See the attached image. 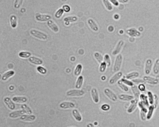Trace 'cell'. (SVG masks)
<instances>
[{
  "mask_svg": "<svg viewBox=\"0 0 159 127\" xmlns=\"http://www.w3.org/2000/svg\"><path fill=\"white\" fill-rule=\"evenodd\" d=\"M30 33L32 36L41 40L45 41L48 39V36L46 34L35 29L30 31Z\"/></svg>",
  "mask_w": 159,
  "mask_h": 127,
  "instance_id": "cell-1",
  "label": "cell"
},
{
  "mask_svg": "<svg viewBox=\"0 0 159 127\" xmlns=\"http://www.w3.org/2000/svg\"><path fill=\"white\" fill-rule=\"evenodd\" d=\"M123 59V56L121 54H118L116 57L113 67V71L114 72H119L121 69Z\"/></svg>",
  "mask_w": 159,
  "mask_h": 127,
  "instance_id": "cell-2",
  "label": "cell"
},
{
  "mask_svg": "<svg viewBox=\"0 0 159 127\" xmlns=\"http://www.w3.org/2000/svg\"><path fill=\"white\" fill-rule=\"evenodd\" d=\"M85 94L84 91L80 89H72L67 91L66 95L70 97H81L83 96Z\"/></svg>",
  "mask_w": 159,
  "mask_h": 127,
  "instance_id": "cell-3",
  "label": "cell"
},
{
  "mask_svg": "<svg viewBox=\"0 0 159 127\" xmlns=\"http://www.w3.org/2000/svg\"><path fill=\"white\" fill-rule=\"evenodd\" d=\"M144 82L146 83L152 85H157L159 83V79L156 78L149 76L148 75L143 77V79Z\"/></svg>",
  "mask_w": 159,
  "mask_h": 127,
  "instance_id": "cell-4",
  "label": "cell"
},
{
  "mask_svg": "<svg viewBox=\"0 0 159 127\" xmlns=\"http://www.w3.org/2000/svg\"><path fill=\"white\" fill-rule=\"evenodd\" d=\"M104 93L107 97L113 102H115L118 99L117 97L113 91L108 88H106L104 90Z\"/></svg>",
  "mask_w": 159,
  "mask_h": 127,
  "instance_id": "cell-5",
  "label": "cell"
},
{
  "mask_svg": "<svg viewBox=\"0 0 159 127\" xmlns=\"http://www.w3.org/2000/svg\"><path fill=\"white\" fill-rule=\"evenodd\" d=\"M126 33L129 36L132 38H137L141 36V33L136 28H131L127 29Z\"/></svg>",
  "mask_w": 159,
  "mask_h": 127,
  "instance_id": "cell-6",
  "label": "cell"
},
{
  "mask_svg": "<svg viewBox=\"0 0 159 127\" xmlns=\"http://www.w3.org/2000/svg\"><path fill=\"white\" fill-rule=\"evenodd\" d=\"M153 67L152 60L148 58L146 60L144 66V71L146 75H148L151 73Z\"/></svg>",
  "mask_w": 159,
  "mask_h": 127,
  "instance_id": "cell-7",
  "label": "cell"
},
{
  "mask_svg": "<svg viewBox=\"0 0 159 127\" xmlns=\"http://www.w3.org/2000/svg\"><path fill=\"white\" fill-rule=\"evenodd\" d=\"M35 18L37 21L39 22H45L51 20L52 17L50 15H43L38 13L35 15Z\"/></svg>",
  "mask_w": 159,
  "mask_h": 127,
  "instance_id": "cell-8",
  "label": "cell"
},
{
  "mask_svg": "<svg viewBox=\"0 0 159 127\" xmlns=\"http://www.w3.org/2000/svg\"><path fill=\"white\" fill-rule=\"evenodd\" d=\"M138 99L134 98L131 101V104L127 109V112L129 113H131L135 111L138 106Z\"/></svg>",
  "mask_w": 159,
  "mask_h": 127,
  "instance_id": "cell-9",
  "label": "cell"
},
{
  "mask_svg": "<svg viewBox=\"0 0 159 127\" xmlns=\"http://www.w3.org/2000/svg\"><path fill=\"white\" fill-rule=\"evenodd\" d=\"M124 43V41L122 40H121L119 41L116 45L115 48L113 50L112 55L113 56H115L118 55V54L121 52V49H122Z\"/></svg>",
  "mask_w": 159,
  "mask_h": 127,
  "instance_id": "cell-10",
  "label": "cell"
},
{
  "mask_svg": "<svg viewBox=\"0 0 159 127\" xmlns=\"http://www.w3.org/2000/svg\"><path fill=\"white\" fill-rule=\"evenodd\" d=\"M92 98L96 104L98 103L100 101L99 96L98 90L95 88H93L91 91Z\"/></svg>",
  "mask_w": 159,
  "mask_h": 127,
  "instance_id": "cell-11",
  "label": "cell"
},
{
  "mask_svg": "<svg viewBox=\"0 0 159 127\" xmlns=\"http://www.w3.org/2000/svg\"><path fill=\"white\" fill-rule=\"evenodd\" d=\"M123 75L122 72H116L115 74L110 78L109 81V83L111 85H112L115 84L119 81L120 78H121Z\"/></svg>",
  "mask_w": 159,
  "mask_h": 127,
  "instance_id": "cell-12",
  "label": "cell"
},
{
  "mask_svg": "<svg viewBox=\"0 0 159 127\" xmlns=\"http://www.w3.org/2000/svg\"><path fill=\"white\" fill-rule=\"evenodd\" d=\"M60 107L64 109H71L74 108L76 107L75 104L72 102L66 101L60 104Z\"/></svg>",
  "mask_w": 159,
  "mask_h": 127,
  "instance_id": "cell-13",
  "label": "cell"
},
{
  "mask_svg": "<svg viewBox=\"0 0 159 127\" xmlns=\"http://www.w3.org/2000/svg\"><path fill=\"white\" fill-rule=\"evenodd\" d=\"M87 23L89 26L92 31L97 32L99 31V28L98 25L93 20L89 18L87 20Z\"/></svg>",
  "mask_w": 159,
  "mask_h": 127,
  "instance_id": "cell-14",
  "label": "cell"
},
{
  "mask_svg": "<svg viewBox=\"0 0 159 127\" xmlns=\"http://www.w3.org/2000/svg\"><path fill=\"white\" fill-rule=\"evenodd\" d=\"M47 24L50 29L54 32L57 33L59 31V28L58 26L53 20H50L47 21Z\"/></svg>",
  "mask_w": 159,
  "mask_h": 127,
  "instance_id": "cell-15",
  "label": "cell"
},
{
  "mask_svg": "<svg viewBox=\"0 0 159 127\" xmlns=\"http://www.w3.org/2000/svg\"><path fill=\"white\" fill-rule=\"evenodd\" d=\"M4 101L9 109L11 110H14L15 109L16 107L15 104L13 102L11 98L9 97H6L4 98Z\"/></svg>",
  "mask_w": 159,
  "mask_h": 127,
  "instance_id": "cell-16",
  "label": "cell"
},
{
  "mask_svg": "<svg viewBox=\"0 0 159 127\" xmlns=\"http://www.w3.org/2000/svg\"><path fill=\"white\" fill-rule=\"evenodd\" d=\"M28 61L31 63L35 65H41L43 64L42 59L34 56H31L29 58Z\"/></svg>",
  "mask_w": 159,
  "mask_h": 127,
  "instance_id": "cell-17",
  "label": "cell"
},
{
  "mask_svg": "<svg viewBox=\"0 0 159 127\" xmlns=\"http://www.w3.org/2000/svg\"><path fill=\"white\" fill-rule=\"evenodd\" d=\"M78 18L75 16H71L65 17L64 18V20L65 22L66 25L68 26L71 23L77 22Z\"/></svg>",
  "mask_w": 159,
  "mask_h": 127,
  "instance_id": "cell-18",
  "label": "cell"
},
{
  "mask_svg": "<svg viewBox=\"0 0 159 127\" xmlns=\"http://www.w3.org/2000/svg\"><path fill=\"white\" fill-rule=\"evenodd\" d=\"M118 98L120 100L125 101H131L135 98L133 95L125 94H120Z\"/></svg>",
  "mask_w": 159,
  "mask_h": 127,
  "instance_id": "cell-19",
  "label": "cell"
},
{
  "mask_svg": "<svg viewBox=\"0 0 159 127\" xmlns=\"http://www.w3.org/2000/svg\"><path fill=\"white\" fill-rule=\"evenodd\" d=\"M26 113L25 111L23 110L14 111L9 114V117L12 118H15L21 117V116Z\"/></svg>",
  "mask_w": 159,
  "mask_h": 127,
  "instance_id": "cell-20",
  "label": "cell"
},
{
  "mask_svg": "<svg viewBox=\"0 0 159 127\" xmlns=\"http://www.w3.org/2000/svg\"><path fill=\"white\" fill-rule=\"evenodd\" d=\"M36 117L33 115H23L20 117L21 120L25 121H33L35 120Z\"/></svg>",
  "mask_w": 159,
  "mask_h": 127,
  "instance_id": "cell-21",
  "label": "cell"
},
{
  "mask_svg": "<svg viewBox=\"0 0 159 127\" xmlns=\"http://www.w3.org/2000/svg\"><path fill=\"white\" fill-rule=\"evenodd\" d=\"M155 109L154 105H150L148 108L146 114V120H150L152 118L154 110Z\"/></svg>",
  "mask_w": 159,
  "mask_h": 127,
  "instance_id": "cell-22",
  "label": "cell"
},
{
  "mask_svg": "<svg viewBox=\"0 0 159 127\" xmlns=\"http://www.w3.org/2000/svg\"><path fill=\"white\" fill-rule=\"evenodd\" d=\"M72 115L77 122H80L82 120V117L81 114L77 109H74L72 111Z\"/></svg>",
  "mask_w": 159,
  "mask_h": 127,
  "instance_id": "cell-23",
  "label": "cell"
},
{
  "mask_svg": "<svg viewBox=\"0 0 159 127\" xmlns=\"http://www.w3.org/2000/svg\"><path fill=\"white\" fill-rule=\"evenodd\" d=\"M84 82V78L82 75L79 76L76 83L75 87L77 89H80L82 87Z\"/></svg>",
  "mask_w": 159,
  "mask_h": 127,
  "instance_id": "cell-24",
  "label": "cell"
},
{
  "mask_svg": "<svg viewBox=\"0 0 159 127\" xmlns=\"http://www.w3.org/2000/svg\"><path fill=\"white\" fill-rule=\"evenodd\" d=\"M14 102L18 103H25L28 101V99L24 96H15L12 98Z\"/></svg>",
  "mask_w": 159,
  "mask_h": 127,
  "instance_id": "cell-25",
  "label": "cell"
},
{
  "mask_svg": "<svg viewBox=\"0 0 159 127\" xmlns=\"http://www.w3.org/2000/svg\"><path fill=\"white\" fill-rule=\"evenodd\" d=\"M131 90L134 95V98L139 99L140 95V91L138 87L136 85L131 87Z\"/></svg>",
  "mask_w": 159,
  "mask_h": 127,
  "instance_id": "cell-26",
  "label": "cell"
},
{
  "mask_svg": "<svg viewBox=\"0 0 159 127\" xmlns=\"http://www.w3.org/2000/svg\"><path fill=\"white\" fill-rule=\"evenodd\" d=\"M10 22L11 27L13 28H16L18 25V18L16 16L12 15L10 17Z\"/></svg>",
  "mask_w": 159,
  "mask_h": 127,
  "instance_id": "cell-27",
  "label": "cell"
},
{
  "mask_svg": "<svg viewBox=\"0 0 159 127\" xmlns=\"http://www.w3.org/2000/svg\"><path fill=\"white\" fill-rule=\"evenodd\" d=\"M15 72L13 70H10L7 71L3 75L2 77V80L3 81L7 80L8 79L11 77L13 76Z\"/></svg>",
  "mask_w": 159,
  "mask_h": 127,
  "instance_id": "cell-28",
  "label": "cell"
},
{
  "mask_svg": "<svg viewBox=\"0 0 159 127\" xmlns=\"http://www.w3.org/2000/svg\"><path fill=\"white\" fill-rule=\"evenodd\" d=\"M140 74L137 72H133L130 73L126 75L125 78L127 79L132 80L138 78Z\"/></svg>",
  "mask_w": 159,
  "mask_h": 127,
  "instance_id": "cell-29",
  "label": "cell"
},
{
  "mask_svg": "<svg viewBox=\"0 0 159 127\" xmlns=\"http://www.w3.org/2000/svg\"><path fill=\"white\" fill-rule=\"evenodd\" d=\"M139 99L140 100V102L142 103L148 107H149L150 105L149 103L147 95H146L144 94H141L140 95Z\"/></svg>",
  "mask_w": 159,
  "mask_h": 127,
  "instance_id": "cell-30",
  "label": "cell"
},
{
  "mask_svg": "<svg viewBox=\"0 0 159 127\" xmlns=\"http://www.w3.org/2000/svg\"><path fill=\"white\" fill-rule=\"evenodd\" d=\"M152 70L155 74H158L159 73V58H157L155 61L153 65Z\"/></svg>",
  "mask_w": 159,
  "mask_h": 127,
  "instance_id": "cell-31",
  "label": "cell"
},
{
  "mask_svg": "<svg viewBox=\"0 0 159 127\" xmlns=\"http://www.w3.org/2000/svg\"><path fill=\"white\" fill-rule=\"evenodd\" d=\"M83 68L81 64H78L76 67L74 71V75L76 76H79L82 72Z\"/></svg>",
  "mask_w": 159,
  "mask_h": 127,
  "instance_id": "cell-32",
  "label": "cell"
},
{
  "mask_svg": "<svg viewBox=\"0 0 159 127\" xmlns=\"http://www.w3.org/2000/svg\"><path fill=\"white\" fill-rule=\"evenodd\" d=\"M31 55V53L27 51H21L18 54V56L20 57L23 58H29Z\"/></svg>",
  "mask_w": 159,
  "mask_h": 127,
  "instance_id": "cell-33",
  "label": "cell"
},
{
  "mask_svg": "<svg viewBox=\"0 0 159 127\" xmlns=\"http://www.w3.org/2000/svg\"><path fill=\"white\" fill-rule=\"evenodd\" d=\"M147 95L150 105H154V95H153L152 92L150 91H148Z\"/></svg>",
  "mask_w": 159,
  "mask_h": 127,
  "instance_id": "cell-34",
  "label": "cell"
},
{
  "mask_svg": "<svg viewBox=\"0 0 159 127\" xmlns=\"http://www.w3.org/2000/svg\"><path fill=\"white\" fill-rule=\"evenodd\" d=\"M94 58L99 63L101 64L104 61V57L100 53L96 52L94 54Z\"/></svg>",
  "mask_w": 159,
  "mask_h": 127,
  "instance_id": "cell-35",
  "label": "cell"
},
{
  "mask_svg": "<svg viewBox=\"0 0 159 127\" xmlns=\"http://www.w3.org/2000/svg\"><path fill=\"white\" fill-rule=\"evenodd\" d=\"M103 2L104 6L107 10L109 11L112 10L113 9V6L109 0H103Z\"/></svg>",
  "mask_w": 159,
  "mask_h": 127,
  "instance_id": "cell-36",
  "label": "cell"
},
{
  "mask_svg": "<svg viewBox=\"0 0 159 127\" xmlns=\"http://www.w3.org/2000/svg\"><path fill=\"white\" fill-rule=\"evenodd\" d=\"M117 84H118V86L123 91H125V92H127L129 91L128 86L123 83L121 80L118 81L117 82Z\"/></svg>",
  "mask_w": 159,
  "mask_h": 127,
  "instance_id": "cell-37",
  "label": "cell"
},
{
  "mask_svg": "<svg viewBox=\"0 0 159 127\" xmlns=\"http://www.w3.org/2000/svg\"><path fill=\"white\" fill-rule=\"evenodd\" d=\"M21 107L23 110L25 111L26 113L28 115H31L32 113V110H31L30 108L26 104H24L21 105Z\"/></svg>",
  "mask_w": 159,
  "mask_h": 127,
  "instance_id": "cell-38",
  "label": "cell"
},
{
  "mask_svg": "<svg viewBox=\"0 0 159 127\" xmlns=\"http://www.w3.org/2000/svg\"><path fill=\"white\" fill-rule=\"evenodd\" d=\"M121 80L127 86L131 87L134 85V84L132 81H131V80L127 79L126 78H126H122Z\"/></svg>",
  "mask_w": 159,
  "mask_h": 127,
  "instance_id": "cell-39",
  "label": "cell"
},
{
  "mask_svg": "<svg viewBox=\"0 0 159 127\" xmlns=\"http://www.w3.org/2000/svg\"><path fill=\"white\" fill-rule=\"evenodd\" d=\"M104 61L106 64L107 66L109 67L111 65V59L109 55L108 54H105L104 56Z\"/></svg>",
  "mask_w": 159,
  "mask_h": 127,
  "instance_id": "cell-40",
  "label": "cell"
},
{
  "mask_svg": "<svg viewBox=\"0 0 159 127\" xmlns=\"http://www.w3.org/2000/svg\"><path fill=\"white\" fill-rule=\"evenodd\" d=\"M64 11L62 8H60L59 9L57 10L55 14V17L56 18L59 19L64 14Z\"/></svg>",
  "mask_w": 159,
  "mask_h": 127,
  "instance_id": "cell-41",
  "label": "cell"
},
{
  "mask_svg": "<svg viewBox=\"0 0 159 127\" xmlns=\"http://www.w3.org/2000/svg\"><path fill=\"white\" fill-rule=\"evenodd\" d=\"M24 0H15L14 3V7L18 9L21 7L23 3Z\"/></svg>",
  "mask_w": 159,
  "mask_h": 127,
  "instance_id": "cell-42",
  "label": "cell"
},
{
  "mask_svg": "<svg viewBox=\"0 0 159 127\" xmlns=\"http://www.w3.org/2000/svg\"><path fill=\"white\" fill-rule=\"evenodd\" d=\"M107 65L106 63L104 61L100 64L99 67L100 72L101 73L104 72L106 69Z\"/></svg>",
  "mask_w": 159,
  "mask_h": 127,
  "instance_id": "cell-43",
  "label": "cell"
},
{
  "mask_svg": "<svg viewBox=\"0 0 159 127\" xmlns=\"http://www.w3.org/2000/svg\"><path fill=\"white\" fill-rule=\"evenodd\" d=\"M36 69L38 72L42 74H45L47 72L46 69L42 66H39Z\"/></svg>",
  "mask_w": 159,
  "mask_h": 127,
  "instance_id": "cell-44",
  "label": "cell"
},
{
  "mask_svg": "<svg viewBox=\"0 0 159 127\" xmlns=\"http://www.w3.org/2000/svg\"><path fill=\"white\" fill-rule=\"evenodd\" d=\"M146 112L140 111V116L142 120L145 121L146 120Z\"/></svg>",
  "mask_w": 159,
  "mask_h": 127,
  "instance_id": "cell-45",
  "label": "cell"
},
{
  "mask_svg": "<svg viewBox=\"0 0 159 127\" xmlns=\"http://www.w3.org/2000/svg\"><path fill=\"white\" fill-rule=\"evenodd\" d=\"M132 81L134 83V84L135 83L136 84H138V85L140 84L144 83L145 82L143 79H139L138 78L132 80Z\"/></svg>",
  "mask_w": 159,
  "mask_h": 127,
  "instance_id": "cell-46",
  "label": "cell"
},
{
  "mask_svg": "<svg viewBox=\"0 0 159 127\" xmlns=\"http://www.w3.org/2000/svg\"><path fill=\"white\" fill-rule=\"evenodd\" d=\"M154 105L155 108H156L157 105H158V101H159V98H158V97L157 96V95H156V94H155L154 95Z\"/></svg>",
  "mask_w": 159,
  "mask_h": 127,
  "instance_id": "cell-47",
  "label": "cell"
},
{
  "mask_svg": "<svg viewBox=\"0 0 159 127\" xmlns=\"http://www.w3.org/2000/svg\"><path fill=\"white\" fill-rule=\"evenodd\" d=\"M101 109L104 111H107L109 110L110 109V106L109 105L107 104H104L102 105Z\"/></svg>",
  "mask_w": 159,
  "mask_h": 127,
  "instance_id": "cell-48",
  "label": "cell"
},
{
  "mask_svg": "<svg viewBox=\"0 0 159 127\" xmlns=\"http://www.w3.org/2000/svg\"><path fill=\"white\" fill-rule=\"evenodd\" d=\"M138 88L140 91L143 92L146 90V87L144 83L140 84L138 85Z\"/></svg>",
  "mask_w": 159,
  "mask_h": 127,
  "instance_id": "cell-49",
  "label": "cell"
},
{
  "mask_svg": "<svg viewBox=\"0 0 159 127\" xmlns=\"http://www.w3.org/2000/svg\"><path fill=\"white\" fill-rule=\"evenodd\" d=\"M63 9L64 10V12H69L71 10L70 7L68 5H64L62 7Z\"/></svg>",
  "mask_w": 159,
  "mask_h": 127,
  "instance_id": "cell-50",
  "label": "cell"
},
{
  "mask_svg": "<svg viewBox=\"0 0 159 127\" xmlns=\"http://www.w3.org/2000/svg\"><path fill=\"white\" fill-rule=\"evenodd\" d=\"M109 1L115 6L117 7L119 5V3L117 0H109Z\"/></svg>",
  "mask_w": 159,
  "mask_h": 127,
  "instance_id": "cell-51",
  "label": "cell"
},
{
  "mask_svg": "<svg viewBox=\"0 0 159 127\" xmlns=\"http://www.w3.org/2000/svg\"><path fill=\"white\" fill-rule=\"evenodd\" d=\"M129 0H117L118 2L121 4H125L128 2Z\"/></svg>",
  "mask_w": 159,
  "mask_h": 127,
  "instance_id": "cell-52",
  "label": "cell"
},
{
  "mask_svg": "<svg viewBox=\"0 0 159 127\" xmlns=\"http://www.w3.org/2000/svg\"><path fill=\"white\" fill-rule=\"evenodd\" d=\"M114 27L112 26H109L108 27V31H109V32H113V31H114Z\"/></svg>",
  "mask_w": 159,
  "mask_h": 127,
  "instance_id": "cell-53",
  "label": "cell"
},
{
  "mask_svg": "<svg viewBox=\"0 0 159 127\" xmlns=\"http://www.w3.org/2000/svg\"><path fill=\"white\" fill-rule=\"evenodd\" d=\"M114 18L115 20L118 19L119 18V15H118V14H115L114 15Z\"/></svg>",
  "mask_w": 159,
  "mask_h": 127,
  "instance_id": "cell-54",
  "label": "cell"
},
{
  "mask_svg": "<svg viewBox=\"0 0 159 127\" xmlns=\"http://www.w3.org/2000/svg\"><path fill=\"white\" fill-rule=\"evenodd\" d=\"M87 127H94V125L92 123H90L87 124Z\"/></svg>",
  "mask_w": 159,
  "mask_h": 127,
  "instance_id": "cell-55",
  "label": "cell"
},
{
  "mask_svg": "<svg viewBox=\"0 0 159 127\" xmlns=\"http://www.w3.org/2000/svg\"><path fill=\"white\" fill-rule=\"evenodd\" d=\"M14 89V87L13 86H11L9 87V89L11 90H13Z\"/></svg>",
  "mask_w": 159,
  "mask_h": 127,
  "instance_id": "cell-56",
  "label": "cell"
},
{
  "mask_svg": "<svg viewBox=\"0 0 159 127\" xmlns=\"http://www.w3.org/2000/svg\"><path fill=\"white\" fill-rule=\"evenodd\" d=\"M68 0H61L63 2H66Z\"/></svg>",
  "mask_w": 159,
  "mask_h": 127,
  "instance_id": "cell-57",
  "label": "cell"
}]
</instances>
